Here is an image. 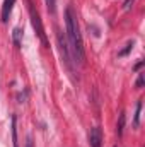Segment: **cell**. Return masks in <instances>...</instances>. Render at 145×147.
<instances>
[{
	"label": "cell",
	"mask_w": 145,
	"mask_h": 147,
	"mask_svg": "<svg viewBox=\"0 0 145 147\" xmlns=\"http://www.w3.org/2000/svg\"><path fill=\"white\" fill-rule=\"evenodd\" d=\"M65 24H67V34H68V39H70V46H72L75 62H79L82 65L84 63V57H85L84 55V41H82L79 22H77V17L73 14L72 7L65 9Z\"/></svg>",
	"instance_id": "1"
},
{
	"label": "cell",
	"mask_w": 145,
	"mask_h": 147,
	"mask_svg": "<svg viewBox=\"0 0 145 147\" xmlns=\"http://www.w3.org/2000/svg\"><path fill=\"white\" fill-rule=\"evenodd\" d=\"M29 16H31V22H33V28H34L36 34L39 36L41 43H43L44 46H48V38H46V34H44V28H43V24H41L39 14H38V10L34 9V5H33V2H31V0H29Z\"/></svg>",
	"instance_id": "2"
},
{
	"label": "cell",
	"mask_w": 145,
	"mask_h": 147,
	"mask_svg": "<svg viewBox=\"0 0 145 147\" xmlns=\"http://www.w3.org/2000/svg\"><path fill=\"white\" fill-rule=\"evenodd\" d=\"M58 46H60V53H62V58L65 62V65L68 69H72V57H70V51H68V46H67V39L62 33H58Z\"/></svg>",
	"instance_id": "3"
},
{
	"label": "cell",
	"mask_w": 145,
	"mask_h": 147,
	"mask_svg": "<svg viewBox=\"0 0 145 147\" xmlns=\"http://www.w3.org/2000/svg\"><path fill=\"white\" fill-rule=\"evenodd\" d=\"M89 144H91V147H101L103 146V132H101L99 127L91 128V132H89Z\"/></svg>",
	"instance_id": "4"
},
{
	"label": "cell",
	"mask_w": 145,
	"mask_h": 147,
	"mask_svg": "<svg viewBox=\"0 0 145 147\" xmlns=\"http://www.w3.org/2000/svg\"><path fill=\"white\" fill-rule=\"evenodd\" d=\"M14 3L15 0H3V7H2V22H7L9 21V16L14 9Z\"/></svg>",
	"instance_id": "5"
},
{
	"label": "cell",
	"mask_w": 145,
	"mask_h": 147,
	"mask_svg": "<svg viewBox=\"0 0 145 147\" xmlns=\"http://www.w3.org/2000/svg\"><path fill=\"white\" fill-rule=\"evenodd\" d=\"M12 140H14V147H19L17 142V118L12 116Z\"/></svg>",
	"instance_id": "6"
},
{
	"label": "cell",
	"mask_w": 145,
	"mask_h": 147,
	"mask_svg": "<svg viewBox=\"0 0 145 147\" xmlns=\"http://www.w3.org/2000/svg\"><path fill=\"white\" fill-rule=\"evenodd\" d=\"M123 127H125V113L119 115V121H118V127H116V132H118L119 137L123 135Z\"/></svg>",
	"instance_id": "7"
},
{
	"label": "cell",
	"mask_w": 145,
	"mask_h": 147,
	"mask_svg": "<svg viewBox=\"0 0 145 147\" xmlns=\"http://www.w3.org/2000/svg\"><path fill=\"white\" fill-rule=\"evenodd\" d=\"M12 34H14V43H15V46H21V34H22V31H21L19 28H15Z\"/></svg>",
	"instance_id": "8"
},
{
	"label": "cell",
	"mask_w": 145,
	"mask_h": 147,
	"mask_svg": "<svg viewBox=\"0 0 145 147\" xmlns=\"http://www.w3.org/2000/svg\"><path fill=\"white\" fill-rule=\"evenodd\" d=\"M140 110H142V101L137 103V113H135V127L140 125Z\"/></svg>",
	"instance_id": "9"
},
{
	"label": "cell",
	"mask_w": 145,
	"mask_h": 147,
	"mask_svg": "<svg viewBox=\"0 0 145 147\" xmlns=\"http://www.w3.org/2000/svg\"><path fill=\"white\" fill-rule=\"evenodd\" d=\"M55 5H56V0H46V7H48V10L51 14L55 12Z\"/></svg>",
	"instance_id": "10"
},
{
	"label": "cell",
	"mask_w": 145,
	"mask_h": 147,
	"mask_svg": "<svg viewBox=\"0 0 145 147\" xmlns=\"http://www.w3.org/2000/svg\"><path fill=\"white\" fill-rule=\"evenodd\" d=\"M144 86V75L140 74V77H138V80H137V87H142Z\"/></svg>",
	"instance_id": "11"
},
{
	"label": "cell",
	"mask_w": 145,
	"mask_h": 147,
	"mask_svg": "<svg viewBox=\"0 0 145 147\" xmlns=\"http://www.w3.org/2000/svg\"><path fill=\"white\" fill-rule=\"evenodd\" d=\"M26 147H34V146H33V137H31V135H29V137H28V140H26Z\"/></svg>",
	"instance_id": "12"
}]
</instances>
